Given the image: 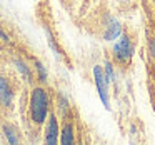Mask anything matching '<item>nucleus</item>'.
<instances>
[{
  "instance_id": "f257e3e1",
  "label": "nucleus",
  "mask_w": 155,
  "mask_h": 145,
  "mask_svg": "<svg viewBox=\"0 0 155 145\" xmlns=\"http://www.w3.org/2000/svg\"><path fill=\"white\" fill-rule=\"evenodd\" d=\"M48 114V95L44 88H34L30 95V118L35 124H44Z\"/></svg>"
},
{
  "instance_id": "f03ea898",
  "label": "nucleus",
  "mask_w": 155,
  "mask_h": 145,
  "mask_svg": "<svg viewBox=\"0 0 155 145\" xmlns=\"http://www.w3.org/2000/svg\"><path fill=\"white\" fill-rule=\"evenodd\" d=\"M94 78H95V85H97V92L98 97H100L104 107L110 108V98H108V80L105 77V72L102 70L100 65H95L94 67Z\"/></svg>"
},
{
  "instance_id": "7ed1b4c3",
  "label": "nucleus",
  "mask_w": 155,
  "mask_h": 145,
  "mask_svg": "<svg viewBox=\"0 0 155 145\" xmlns=\"http://www.w3.org/2000/svg\"><path fill=\"white\" fill-rule=\"evenodd\" d=\"M132 54H134V45H132L130 38L127 35H120L114 45V57L118 62L125 64V62H128L132 58Z\"/></svg>"
},
{
  "instance_id": "20e7f679",
  "label": "nucleus",
  "mask_w": 155,
  "mask_h": 145,
  "mask_svg": "<svg viewBox=\"0 0 155 145\" xmlns=\"http://www.w3.org/2000/svg\"><path fill=\"white\" fill-rule=\"evenodd\" d=\"M60 132H58V124H57V118L54 115L48 117V124L45 127V143L48 145H55L58 140H60Z\"/></svg>"
},
{
  "instance_id": "39448f33",
  "label": "nucleus",
  "mask_w": 155,
  "mask_h": 145,
  "mask_svg": "<svg viewBox=\"0 0 155 145\" xmlns=\"http://www.w3.org/2000/svg\"><path fill=\"white\" fill-rule=\"evenodd\" d=\"M122 35V27L115 18H108V24H107V28L104 32V38L105 40H115Z\"/></svg>"
},
{
  "instance_id": "423d86ee",
  "label": "nucleus",
  "mask_w": 155,
  "mask_h": 145,
  "mask_svg": "<svg viewBox=\"0 0 155 145\" xmlns=\"http://www.w3.org/2000/svg\"><path fill=\"white\" fill-rule=\"evenodd\" d=\"M12 88L8 85V82L4 77H0V104L2 105H10L12 104Z\"/></svg>"
},
{
  "instance_id": "0eeeda50",
  "label": "nucleus",
  "mask_w": 155,
  "mask_h": 145,
  "mask_svg": "<svg viewBox=\"0 0 155 145\" xmlns=\"http://www.w3.org/2000/svg\"><path fill=\"white\" fill-rule=\"evenodd\" d=\"M60 143H64V145H70V143H74L75 142V137H74V125L72 124H65V127L62 128V132H60Z\"/></svg>"
},
{
  "instance_id": "6e6552de",
  "label": "nucleus",
  "mask_w": 155,
  "mask_h": 145,
  "mask_svg": "<svg viewBox=\"0 0 155 145\" xmlns=\"http://www.w3.org/2000/svg\"><path fill=\"white\" fill-rule=\"evenodd\" d=\"M4 132H5V137L8 138V142H10V143H18V137L15 135V130H14L12 127L5 125V127H4Z\"/></svg>"
},
{
  "instance_id": "1a4fd4ad",
  "label": "nucleus",
  "mask_w": 155,
  "mask_h": 145,
  "mask_svg": "<svg viewBox=\"0 0 155 145\" xmlns=\"http://www.w3.org/2000/svg\"><path fill=\"white\" fill-rule=\"evenodd\" d=\"M104 72H105V77H107L108 84H112V82H115V72H114V65H112L110 62H107V64H105V68H104Z\"/></svg>"
},
{
  "instance_id": "9d476101",
  "label": "nucleus",
  "mask_w": 155,
  "mask_h": 145,
  "mask_svg": "<svg viewBox=\"0 0 155 145\" xmlns=\"http://www.w3.org/2000/svg\"><path fill=\"white\" fill-rule=\"evenodd\" d=\"M58 110L62 112V115H65V114H67V110H68L67 98H65L62 94H58Z\"/></svg>"
},
{
  "instance_id": "9b49d317",
  "label": "nucleus",
  "mask_w": 155,
  "mask_h": 145,
  "mask_svg": "<svg viewBox=\"0 0 155 145\" xmlns=\"http://www.w3.org/2000/svg\"><path fill=\"white\" fill-rule=\"evenodd\" d=\"M17 68L20 70V74H24V77L27 78V80H30V77H32V75H30V70L27 68V65H25L24 62L17 60Z\"/></svg>"
},
{
  "instance_id": "f8f14e48",
  "label": "nucleus",
  "mask_w": 155,
  "mask_h": 145,
  "mask_svg": "<svg viewBox=\"0 0 155 145\" xmlns=\"http://www.w3.org/2000/svg\"><path fill=\"white\" fill-rule=\"evenodd\" d=\"M35 67H37V70H38V75H40V80H42V82H45V80H47V72H45L44 65H42L40 62H35Z\"/></svg>"
},
{
  "instance_id": "ddd939ff",
  "label": "nucleus",
  "mask_w": 155,
  "mask_h": 145,
  "mask_svg": "<svg viewBox=\"0 0 155 145\" xmlns=\"http://www.w3.org/2000/svg\"><path fill=\"white\" fill-rule=\"evenodd\" d=\"M150 54H152V57L155 58V38L150 42Z\"/></svg>"
}]
</instances>
